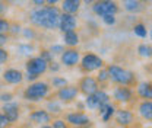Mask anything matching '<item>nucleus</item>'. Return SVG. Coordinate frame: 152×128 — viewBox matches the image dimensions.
Listing matches in <instances>:
<instances>
[{
	"label": "nucleus",
	"mask_w": 152,
	"mask_h": 128,
	"mask_svg": "<svg viewBox=\"0 0 152 128\" xmlns=\"http://www.w3.org/2000/svg\"><path fill=\"white\" fill-rule=\"evenodd\" d=\"M118 4L114 0H96L92 3V12L96 16H107V15H113L115 16L118 13Z\"/></svg>",
	"instance_id": "nucleus-5"
},
{
	"label": "nucleus",
	"mask_w": 152,
	"mask_h": 128,
	"mask_svg": "<svg viewBox=\"0 0 152 128\" xmlns=\"http://www.w3.org/2000/svg\"><path fill=\"white\" fill-rule=\"evenodd\" d=\"M80 0H61V13L76 15L80 9Z\"/></svg>",
	"instance_id": "nucleus-18"
},
{
	"label": "nucleus",
	"mask_w": 152,
	"mask_h": 128,
	"mask_svg": "<svg viewBox=\"0 0 152 128\" xmlns=\"http://www.w3.org/2000/svg\"><path fill=\"white\" fill-rule=\"evenodd\" d=\"M137 53L140 57L143 58H149L151 57V45H146V44H140L137 47Z\"/></svg>",
	"instance_id": "nucleus-27"
},
{
	"label": "nucleus",
	"mask_w": 152,
	"mask_h": 128,
	"mask_svg": "<svg viewBox=\"0 0 152 128\" xmlns=\"http://www.w3.org/2000/svg\"><path fill=\"white\" fill-rule=\"evenodd\" d=\"M137 95L142 99H151L152 98V88L149 82H142L137 85Z\"/></svg>",
	"instance_id": "nucleus-21"
},
{
	"label": "nucleus",
	"mask_w": 152,
	"mask_h": 128,
	"mask_svg": "<svg viewBox=\"0 0 152 128\" xmlns=\"http://www.w3.org/2000/svg\"><path fill=\"white\" fill-rule=\"evenodd\" d=\"M123 9L129 13H140L145 10V3L140 0H121Z\"/></svg>",
	"instance_id": "nucleus-17"
},
{
	"label": "nucleus",
	"mask_w": 152,
	"mask_h": 128,
	"mask_svg": "<svg viewBox=\"0 0 152 128\" xmlns=\"http://www.w3.org/2000/svg\"><path fill=\"white\" fill-rule=\"evenodd\" d=\"M12 99H13V95L10 93V92H3V93H0V101L1 102H12Z\"/></svg>",
	"instance_id": "nucleus-35"
},
{
	"label": "nucleus",
	"mask_w": 152,
	"mask_h": 128,
	"mask_svg": "<svg viewBox=\"0 0 152 128\" xmlns=\"http://www.w3.org/2000/svg\"><path fill=\"white\" fill-rule=\"evenodd\" d=\"M39 128H53V127H51V125H47V124H44V125H41Z\"/></svg>",
	"instance_id": "nucleus-47"
},
{
	"label": "nucleus",
	"mask_w": 152,
	"mask_h": 128,
	"mask_svg": "<svg viewBox=\"0 0 152 128\" xmlns=\"http://www.w3.org/2000/svg\"><path fill=\"white\" fill-rule=\"evenodd\" d=\"M7 41H9V37H7L6 34H0V48H1L3 45H6Z\"/></svg>",
	"instance_id": "nucleus-41"
},
{
	"label": "nucleus",
	"mask_w": 152,
	"mask_h": 128,
	"mask_svg": "<svg viewBox=\"0 0 152 128\" xmlns=\"http://www.w3.org/2000/svg\"><path fill=\"white\" fill-rule=\"evenodd\" d=\"M9 51H6L4 48H0V66L9 61Z\"/></svg>",
	"instance_id": "nucleus-33"
},
{
	"label": "nucleus",
	"mask_w": 152,
	"mask_h": 128,
	"mask_svg": "<svg viewBox=\"0 0 152 128\" xmlns=\"http://www.w3.org/2000/svg\"><path fill=\"white\" fill-rule=\"evenodd\" d=\"M139 114L142 118H145L146 121L152 119V102L149 99H145L140 105H139Z\"/></svg>",
	"instance_id": "nucleus-19"
},
{
	"label": "nucleus",
	"mask_w": 152,
	"mask_h": 128,
	"mask_svg": "<svg viewBox=\"0 0 152 128\" xmlns=\"http://www.w3.org/2000/svg\"><path fill=\"white\" fill-rule=\"evenodd\" d=\"M0 88H1V83H0Z\"/></svg>",
	"instance_id": "nucleus-49"
},
{
	"label": "nucleus",
	"mask_w": 152,
	"mask_h": 128,
	"mask_svg": "<svg viewBox=\"0 0 152 128\" xmlns=\"http://www.w3.org/2000/svg\"><path fill=\"white\" fill-rule=\"evenodd\" d=\"M115 16H113V15H107V16H102V22L105 23V25H108V26H111V25H114L115 23Z\"/></svg>",
	"instance_id": "nucleus-37"
},
{
	"label": "nucleus",
	"mask_w": 152,
	"mask_h": 128,
	"mask_svg": "<svg viewBox=\"0 0 152 128\" xmlns=\"http://www.w3.org/2000/svg\"><path fill=\"white\" fill-rule=\"evenodd\" d=\"M29 119H31L34 124L44 125V124H47V122L51 121V114L45 109H37L29 114Z\"/></svg>",
	"instance_id": "nucleus-16"
},
{
	"label": "nucleus",
	"mask_w": 152,
	"mask_h": 128,
	"mask_svg": "<svg viewBox=\"0 0 152 128\" xmlns=\"http://www.w3.org/2000/svg\"><path fill=\"white\" fill-rule=\"evenodd\" d=\"M79 58H80V53L76 48H67L60 54L61 64H64L66 67H75L79 63Z\"/></svg>",
	"instance_id": "nucleus-9"
},
{
	"label": "nucleus",
	"mask_w": 152,
	"mask_h": 128,
	"mask_svg": "<svg viewBox=\"0 0 152 128\" xmlns=\"http://www.w3.org/2000/svg\"><path fill=\"white\" fill-rule=\"evenodd\" d=\"M63 41L64 44L69 47V48H73L79 44V35L76 31H67V32H63Z\"/></svg>",
	"instance_id": "nucleus-20"
},
{
	"label": "nucleus",
	"mask_w": 152,
	"mask_h": 128,
	"mask_svg": "<svg viewBox=\"0 0 152 128\" xmlns=\"http://www.w3.org/2000/svg\"><path fill=\"white\" fill-rule=\"evenodd\" d=\"M51 85H53V88H63V86H66L67 85V80L64 79V77H60V76H54L53 79H51Z\"/></svg>",
	"instance_id": "nucleus-29"
},
{
	"label": "nucleus",
	"mask_w": 152,
	"mask_h": 128,
	"mask_svg": "<svg viewBox=\"0 0 152 128\" xmlns=\"http://www.w3.org/2000/svg\"><path fill=\"white\" fill-rule=\"evenodd\" d=\"M107 72H108V77L110 80L118 85V86H132L136 82V77L134 73L130 70H126L120 66H115V64H110L107 67Z\"/></svg>",
	"instance_id": "nucleus-2"
},
{
	"label": "nucleus",
	"mask_w": 152,
	"mask_h": 128,
	"mask_svg": "<svg viewBox=\"0 0 152 128\" xmlns=\"http://www.w3.org/2000/svg\"><path fill=\"white\" fill-rule=\"evenodd\" d=\"M133 31H134V35H137L139 38H146V35H148L146 26H145L143 23H137V25H134Z\"/></svg>",
	"instance_id": "nucleus-26"
},
{
	"label": "nucleus",
	"mask_w": 152,
	"mask_h": 128,
	"mask_svg": "<svg viewBox=\"0 0 152 128\" xmlns=\"http://www.w3.org/2000/svg\"><path fill=\"white\" fill-rule=\"evenodd\" d=\"M63 51H64V47L60 45V44H54V45H51V48H50V53L53 55H60Z\"/></svg>",
	"instance_id": "nucleus-32"
},
{
	"label": "nucleus",
	"mask_w": 152,
	"mask_h": 128,
	"mask_svg": "<svg viewBox=\"0 0 152 128\" xmlns=\"http://www.w3.org/2000/svg\"><path fill=\"white\" fill-rule=\"evenodd\" d=\"M61 10L57 6H35L29 12V22L47 31H53L58 28Z\"/></svg>",
	"instance_id": "nucleus-1"
},
{
	"label": "nucleus",
	"mask_w": 152,
	"mask_h": 128,
	"mask_svg": "<svg viewBox=\"0 0 152 128\" xmlns=\"http://www.w3.org/2000/svg\"><path fill=\"white\" fill-rule=\"evenodd\" d=\"M114 116H115V122H117L118 125H121V127H129V125H132L133 119H134L133 114L129 109H118V111L115 109Z\"/></svg>",
	"instance_id": "nucleus-14"
},
{
	"label": "nucleus",
	"mask_w": 152,
	"mask_h": 128,
	"mask_svg": "<svg viewBox=\"0 0 152 128\" xmlns=\"http://www.w3.org/2000/svg\"><path fill=\"white\" fill-rule=\"evenodd\" d=\"M45 1V4H48V6H56L58 1H61V0H44Z\"/></svg>",
	"instance_id": "nucleus-43"
},
{
	"label": "nucleus",
	"mask_w": 152,
	"mask_h": 128,
	"mask_svg": "<svg viewBox=\"0 0 152 128\" xmlns=\"http://www.w3.org/2000/svg\"><path fill=\"white\" fill-rule=\"evenodd\" d=\"M10 29V22L4 18H0V34H7Z\"/></svg>",
	"instance_id": "nucleus-31"
},
{
	"label": "nucleus",
	"mask_w": 152,
	"mask_h": 128,
	"mask_svg": "<svg viewBox=\"0 0 152 128\" xmlns=\"http://www.w3.org/2000/svg\"><path fill=\"white\" fill-rule=\"evenodd\" d=\"M140 1H143V3H148V1H149V0H140Z\"/></svg>",
	"instance_id": "nucleus-48"
},
{
	"label": "nucleus",
	"mask_w": 152,
	"mask_h": 128,
	"mask_svg": "<svg viewBox=\"0 0 152 128\" xmlns=\"http://www.w3.org/2000/svg\"><path fill=\"white\" fill-rule=\"evenodd\" d=\"M85 106L89 108V109H98V101H96L94 93L86 96V99H85Z\"/></svg>",
	"instance_id": "nucleus-25"
},
{
	"label": "nucleus",
	"mask_w": 152,
	"mask_h": 128,
	"mask_svg": "<svg viewBox=\"0 0 152 128\" xmlns=\"http://www.w3.org/2000/svg\"><path fill=\"white\" fill-rule=\"evenodd\" d=\"M10 122H9V119L6 118V115L3 114V112H0V128H7Z\"/></svg>",
	"instance_id": "nucleus-39"
},
{
	"label": "nucleus",
	"mask_w": 152,
	"mask_h": 128,
	"mask_svg": "<svg viewBox=\"0 0 152 128\" xmlns=\"http://www.w3.org/2000/svg\"><path fill=\"white\" fill-rule=\"evenodd\" d=\"M39 57H41L42 60H45L47 63H51V61H53V54L50 53V50H42Z\"/></svg>",
	"instance_id": "nucleus-34"
},
{
	"label": "nucleus",
	"mask_w": 152,
	"mask_h": 128,
	"mask_svg": "<svg viewBox=\"0 0 152 128\" xmlns=\"http://www.w3.org/2000/svg\"><path fill=\"white\" fill-rule=\"evenodd\" d=\"M77 95H79V89H77L76 86H69V85L60 88L56 93L58 101L63 102V103H70V102H73L76 98H77Z\"/></svg>",
	"instance_id": "nucleus-7"
},
{
	"label": "nucleus",
	"mask_w": 152,
	"mask_h": 128,
	"mask_svg": "<svg viewBox=\"0 0 152 128\" xmlns=\"http://www.w3.org/2000/svg\"><path fill=\"white\" fill-rule=\"evenodd\" d=\"M50 89H51L50 85L45 82H34L25 89L23 98L29 102H38L50 95Z\"/></svg>",
	"instance_id": "nucleus-3"
},
{
	"label": "nucleus",
	"mask_w": 152,
	"mask_h": 128,
	"mask_svg": "<svg viewBox=\"0 0 152 128\" xmlns=\"http://www.w3.org/2000/svg\"><path fill=\"white\" fill-rule=\"evenodd\" d=\"M98 111H99V114H101L102 121H104V122H107V121H110V119H111V116L114 115V112H115V106L111 105V103H107L105 106L99 108Z\"/></svg>",
	"instance_id": "nucleus-22"
},
{
	"label": "nucleus",
	"mask_w": 152,
	"mask_h": 128,
	"mask_svg": "<svg viewBox=\"0 0 152 128\" xmlns=\"http://www.w3.org/2000/svg\"><path fill=\"white\" fill-rule=\"evenodd\" d=\"M108 80H110V77H108L107 69H99V70H98V76H96V82H98V83H105V82H108Z\"/></svg>",
	"instance_id": "nucleus-30"
},
{
	"label": "nucleus",
	"mask_w": 152,
	"mask_h": 128,
	"mask_svg": "<svg viewBox=\"0 0 152 128\" xmlns=\"http://www.w3.org/2000/svg\"><path fill=\"white\" fill-rule=\"evenodd\" d=\"M48 70H51L53 73H57L60 70V66L57 64L56 61H51V63H48Z\"/></svg>",
	"instance_id": "nucleus-40"
},
{
	"label": "nucleus",
	"mask_w": 152,
	"mask_h": 128,
	"mask_svg": "<svg viewBox=\"0 0 152 128\" xmlns=\"http://www.w3.org/2000/svg\"><path fill=\"white\" fill-rule=\"evenodd\" d=\"M22 34H23V37L26 38V39H34L35 38V32H34V29H31V28H25L23 31H22Z\"/></svg>",
	"instance_id": "nucleus-36"
},
{
	"label": "nucleus",
	"mask_w": 152,
	"mask_h": 128,
	"mask_svg": "<svg viewBox=\"0 0 152 128\" xmlns=\"http://www.w3.org/2000/svg\"><path fill=\"white\" fill-rule=\"evenodd\" d=\"M77 89H79V92H82L85 96H88V95H92V93H95L99 89V83L96 82V79L92 77V76H85L79 82Z\"/></svg>",
	"instance_id": "nucleus-8"
},
{
	"label": "nucleus",
	"mask_w": 152,
	"mask_h": 128,
	"mask_svg": "<svg viewBox=\"0 0 152 128\" xmlns=\"http://www.w3.org/2000/svg\"><path fill=\"white\" fill-rule=\"evenodd\" d=\"M113 98L117 102L127 103V102H130L133 99V90L130 89V86H118V88L114 89Z\"/></svg>",
	"instance_id": "nucleus-12"
},
{
	"label": "nucleus",
	"mask_w": 152,
	"mask_h": 128,
	"mask_svg": "<svg viewBox=\"0 0 152 128\" xmlns=\"http://www.w3.org/2000/svg\"><path fill=\"white\" fill-rule=\"evenodd\" d=\"M47 111L50 114H60L61 112V105L58 102H56V101H50L47 103Z\"/></svg>",
	"instance_id": "nucleus-28"
},
{
	"label": "nucleus",
	"mask_w": 152,
	"mask_h": 128,
	"mask_svg": "<svg viewBox=\"0 0 152 128\" xmlns=\"http://www.w3.org/2000/svg\"><path fill=\"white\" fill-rule=\"evenodd\" d=\"M32 51H34V45L32 44H20V45H18L19 55H31Z\"/></svg>",
	"instance_id": "nucleus-24"
},
{
	"label": "nucleus",
	"mask_w": 152,
	"mask_h": 128,
	"mask_svg": "<svg viewBox=\"0 0 152 128\" xmlns=\"http://www.w3.org/2000/svg\"><path fill=\"white\" fill-rule=\"evenodd\" d=\"M3 114L6 115V118L9 119L10 124H13L15 121L19 119V105L16 102H6L3 105Z\"/></svg>",
	"instance_id": "nucleus-15"
},
{
	"label": "nucleus",
	"mask_w": 152,
	"mask_h": 128,
	"mask_svg": "<svg viewBox=\"0 0 152 128\" xmlns=\"http://www.w3.org/2000/svg\"><path fill=\"white\" fill-rule=\"evenodd\" d=\"M32 3H34L35 6H44V4H45L44 0H32Z\"/></svg>",
	"instance_id": "nucleus-44"
},
{
	"label": "nucleus",
	"mask_w": 152,
	"mask_h": 128,
	"mask_svg": "<svg viewBox=\"0 0 152 128\" xmlns=\"http://www.w3.org/2000/svg\"><path fill=\"white\" fill-rule=\"evenodd\" d=\"M77 26V20L75 15H69V13H60V20H58V29L61 32H67V31H75Z\"/></svg>",
	"instance_id": "nucleus-10"
},
{
	"label": "nucleus",
	"mask_w": 152,
	"mask_h": 128,
	"mask_svg": "<svg viewBox=\"0 0 152 128\" xmlns=\"http://www.w3.org/2000/svg\"><path fill=\"white\" fill-rule=\"evenodd\" d=\"M76 128H92V127H91V124H88V125H82V127H76Z\"/></svg>",
	"instance_id": "nucleus-46"
},
{
	"label": "nucleus",
	"mask_w": 152,
	"mask_h": 128,
	"mask_svg": "<svg viewBox=\"0 0 152 128\" xmlns=\"http://www.w3.org/2000/svg\"><path fill=\"white\" fill-rule=\"evenodd\" d=\"M3 80L7 85H20L23 82V73L18 69H7L3 72Z\"/></svg>",
	"instance_id": "nucleus-13"
},
{
	"label": "nucleus",
	"mask_w": 152,
	"mask_h": 128,
	"mask_svg": "<svg viewBox=\"0 0 152 128\" xmlns=\"http://www.w3.org/2000/svg\"><path fill=\"white\" fill-rule=\"evenodd\" d=\"M66 122L73 127H82V125L91 124V118L83 112H72L66 116Z\"/></svg>",
	"instance_id": "nucleus-11"
},
{
	"label": "nucleus",
	"mask_w": 152,
	"mask_h": 128,
	"mask_svg": "<svg viewBox=\"0 0 152 128\" xmlns=\"http://www.w3.org/2000/svg\"><path fill=\"white\" fill-rule=\"evenodd\" d=\"M25 69H26V79L34 82L41 74H44L48 70V63L42 60L41 57H32L26 61Z\"/></svg>",
	"instance_id": "nucleus-4"
},
{
	"label": "nucleus",
	"mask_w": 152,
	"mask_h": 128,
	"mask_svg": "<svg viewBox=\"0 0 152 128\" xmlns=\"http://www.w3.org/2000/svg\"><path fill=\"white\" fill-rule=\"evenodd\" d=\"M80 1H85L86 4H92V3H94L95 0H80Z\"/></svg>",
	"instance_id": "nucleus-45"
},
{
	"label": "nucleus",
	"mask_w": 152,
	"mask_h": 128,
	"mask_svg": "<svg viewBox=\"0 0 152 128\" xmlns=\"http://www.w3.org/2000/svg\"><path fill=\"white\" fill-rule=\"evenodd\" d=\"M51 127L53 128H69V125L63 119H56V121H53V125Z\"/></svg>",
	"instance_id": "nucleus-38"
},
{
	"label": "nucleus",
	"mask_w": 152,
	"mask_h": 128,
	"mask_svg": "<svg viewBox=\"0 0 152 128\" xmlns=\"http://www.w3.org/2000/svg\"><path fill=\"white\" fill-rule=\"evenodd\" d=\"M6 10H7V4H6L4 1H1V0H0V16H1Z\"/></svg>",
	"instance_id": "nucleus-42"
},
{
	"label": "nucleus",
	"mask_w": 152,
	"mask_h": 128,
	"mask_svg": "<svg viewBox=\"0 0 152 128\" xmlns=\"http://www.w3.org/2000/svg\"><path fill=\"white\" fill-rule=\"evenodd\" d=\"M104 66V61L99 55L92 54V53H88L82 57V61H80V69L82 72L85 73H91V72H96L99 69H102Z\"/></svg>",
	"instance_id": "nucleus-6"
},
{
	"label": "nucleus",
	"mask_w": 152,
	"mask_h": 128,
	"mask_svg": "<svg viewBox=\"0 0 152 128\" xmlns=\"http://www.w3.org/2000/svg\"><path fill=\"white\" fill-rule=\"evenodd\" d=\"M94 95H95V98H96V101H98V109L102 108V106H105L107 103H110V95H108L105 90L98 89Z\"/></svg>",
	"instance_id": "nucleus-23"
}]
</instances>
